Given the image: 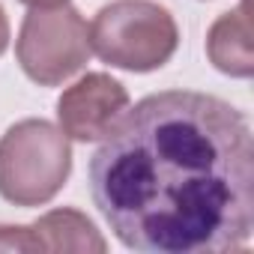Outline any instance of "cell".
Here are the masks:
<instances>
[{
    "label": "cell",
    "mask_w": 254,
    "mask_h": 254,
    "mask_svg": "<svg viewBox=\"0 0 254 254\" xmlns=\"http://www.w3.org/2000/svg\"><path fill=\"white\" fill-rule=\"evenodd\" d=\"M114 236L138 254H221L254 233V138L242 111L191 90L141 99L87 168Z\"/></svg>",
    "instance_id": "cell-1"
},
{
    "label": "cell",
    "mask_w": 254,
    "mask_h": 254,
    "mask_svg": "<svg viewBox=\"0 0 254 254\" xmlns=\"http://www.w3.org/2000/svg\"><path fill=\"white\" fill-rule=\"evenodd\" d=\"M72 174V147L60 126L21 120L0 138V197L15 206H42Z\"/></svg>",
    "instance_id": "cell-2"
},
{
    "label": "cell",
    "mask_w": 254,
    "mask_h": 254,
    "mask_svg": "<svg viewBox=\"0 0 254 254\" xmlns=\"http://www.w3.org/2000/svg\"><path fill=\"white\" fill-rule=\"evenodd\" d=\"M180 45L174 15L156 0H114L90 24V48L126 72L162 69Z\"/></svg>",
    "instance_id": "cell-3"
},
{
    "label": "cell",
    "mask_w": 254,
    "mask_h": 254,
    "mask_svg": "<svg viewBox=\"0 0 254 254\" xmlns=\"http://www.w3.org/2000/svg\"><path fill=\"white\" fill-rule=\"evenodd\" d=\"M90 27L75 6L30 9L15 39V57L24 75L39 87H60L90 60Z\"/></svg>",
    "instance_id": "cell-4"
},
{
    "label": "cell",
    "mask_w": 254,
    "mask_h": 254,
    "mask_svg": "<svg viewBox=\"0 0 254 254\" xmlns=\"http://www.w3.org/2000/svg\"><path fill=\"white\" fill-rule=\"evenodd\" d=\"M129 108V90L105 72H87L57 99V120L69 141H99Z\"/></svg>",
    "instance_id": "cell-5"
},
{
    "label": "cell",
    "mask_w": 254,
    "mask_h": 254,
    "mask_svg": "<svg viewBox=\"0 0 254 254\" xmlns=\"http://www.w3.org/2000/svg\"><path fill=\"white\" fill-rule=\"evenodd\" d=\"M206 57L218 72H224L230 78H251L254 48H251L248 0H239L236 9H230L212 21L209 33H206Z\"/></svg>",
    "instance_id": "cell-6"
},
{
    "label": "cell",
    "mask_w": 254,
    "mask_h": 254,
    "mask_svg": "<svg viewBox=\"0 0 254 254\" xmlns=\"http://www.w3.org/2000/svg\"><path fill=\"white\" fill-rule=\"evenodd\" d=\"M39 251H108L96 224L78 209H51L30 224Z\"/></svg>",
    "instance_id": "cell-7"
},
{
    "label": "cell",
    "mask_w": 254,
    "mask_h": 254,
    "mask_svg": "<svg viewBox=\"0 0 254 254\" xmlns=\"http://www.w3.org/2000/svg\"><path fill=\"white\" fill-rule=\"evenodd\" d=\"M0 251H39L30 224L27 227L0 224Z\"/></svg>",
    "instance_id": "cell-8"
},
{
    "label": "cell",
    "mask_w": 254,
    "mask_h": 254,
    "mask_svg": "<svg viewBox=\"0 0 254 254\" xmlns=\"http://www.w3.org/2000/svg\"><path fill=\"white\" fill-rule=\"evenodd\" d=\"M6 48H9V18H6L3 6H0V57H3Z\"/></svg>",
    "instance_id": "cell-9"
},
{
    "label": "cell",
    "mask_w": 254,
    "mask_h": 254,
    "mask_svg": "<svg viewBox=\"0 0 254 254\" xmlns=\"http://www.w3.org/2000/svg\"><path fill=\"white\" fill-rule=\"evenodd\" d=\"M21 3L30 9H51V6H66L69 0H21Z\"/></svg>",
    "instance_id": "cell-10"
}]
</instances>
